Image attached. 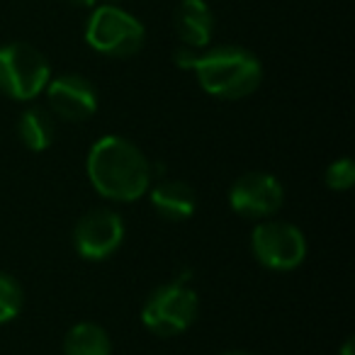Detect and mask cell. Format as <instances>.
<instances>
[{
    "label": "cell",
    "instance_id": "obj_15",
    "mask_svg": "<svg viewBox=\"0 0 355 355\" xmlns=\"http://www.w3.org/2000/svg\"><path fill=\"white\" fill-rule=\"evenodd\" d=\"M324 183L334 193H345L355 185V161L350 156L336 158L324 171Z\"/></svg>",
    "mask_w": 355,
    "mask_h": 355
},
{
    "label": "cell",
    "instance_id": "obj_5",
    "mask_svg": "<svg viewBox=\"0 0 355 355\" xmlns=\"http://www.w3.org/2000/svg\"><path fill=\"white\" fill-rule=\"evenodd\" d=\"M51 80L46 56L25 42L0 46V93L20 103L40 98Z\"/></svg>",
    "mask_w": 355,
    "mask_h": 355
},
{
    "label": "cell",
    "instance_id": "obj_7",
    "mask_svg": "<svg viewBox=\"0 0 355 355\" xmlns=\"http://www.w3.org/2000/svg\"><path fill=\"white\" fill-rule=\"evenodd\" d=\"M285 202V188L272 173L248 171L239 175L229 188V207L243 219L263 222L280 212Z\"/></svg>",
    "mask_w": 355,
    "mask_h": 355
},
{
    "label": "cell",
    "instance_id": "obj_3",
    "mask_svg": "<svg viewBox=\"0 0 355 355\" xmlns=\"http://www.w3.org/2000/svg\"><path fill=\"white\" fill-rule=\"evenodd\" d=\"M200 311L198 292L190 287V282L171 280L166 285L156 287L146 297L141 309V321L153 336L173 338L188 331L195 324Z\"/></svg>",
    "mask_w": 355,
    "mask_h": 355
},
{
    "label": "cell",
    "instance_id": "obj_8",
    "mask_svg": "<svg viewBox=\"0 0 355 355\" xmlns=\"http://www.w3.org/2000/svg\"><path fill=\"white\" fill-rule=\"evenodd\" d=\"M124 241V222L114 209L95 207L73 227V248L85 261H107Z\"/></svg>",
    "mask_w": 355,
    "mask_h": 355
},
{
    "label": "cell",
    "instance_id": "obj_6",
    "mask_svg": "<svg viewBox=\"0 0 355 355\" xmlns=\"http://www.w3.org/2000/svg\"><path fill=\"white\" fill-rule=\"evenodd\" d=\"M251 253L263 268L290 272L306 258V236L300 227L280 219H263L251 232Z\"/></svg>",
    "mask_w": 355,
    "mask_h": 355
},
{
    "label": "cell",
    "instance_id": "obj_14",
    "mask_svg": "<svg viewBox=\"0 0 355 355\" xmlns=\"http://www.w3.org/2000/svg\"><path fill=\"white\" fill-rule=\"evenodd\" d=\"M25 306V290L10 275L0 270V324H10Z\"/></svg>",
    "mask_w": 355,
    "mask_h": 355
},
{
    "label": "cell",
    "instance_id": "obj_13",
    "mask_svg": "<svg viewBox=\"0 0 355 355\" xmlns=\"http://www.w3.org/2000/svg\"><path fill=\"white\" fill-rule=\"evenodd\" d=\"M64 355H112V340L100 324L80 321L66 334Z\"/></svg>",
    "mask_w": 355,
    "mask_h": 355
},
{
    "label": "cell",
    "instance_id": "obj_12",
    "mask_svg": "<svg viewBox=\"0 0 355 355\" xmlns=\"http://www.w3.org/2000/svg\"><path fill=\"white\" fill-rule=\"evenodd\" d=\"M17 137L25 144V148L35 153H42L51 146L56 137V122L54 114L46 107H40V105H32L17 119Z\"/></svg>",
    "mask_w": 355,
    "mask_h": 355
},
{
    "label": "cell",
    "instance_id": "obj_17",
    "mask_svg": "<svg viewBox=\"0 0 355 355\" xmlns=\"http://www.w3.org/2000/svg\"><path fill=\"white\" fill-rule=\"evenodd\" d=\"M71 6H76V8H93V6H98V0H69Z\"/></svg>",
    "mask_w": 355,
    "mask_h": 355
},
{
    "label": "cell",
    "instance_id": "obj_11",
    "mask_svg": "<svg viewBox=\"0 0 355 355\" xmlns=\"http://www.w3.org/2000/svg\"><path fill=\"white\" fill-rule=\"evenodd\" d=\"M173 25H175V35L188 49H205L214 35L212 8L205 0H180L173 15Z\"/></svg>",
    "mask_w": 355,
    "mask_h": 355
},
{
    "label": "cell",
    "instance_id": "obj_4",
    "mask_svg": "<svg viewBox=\"0 0 355 355\" xmlns=\"http://www.w3.org/2000/svg\"><path fill=\"white\" fill-rule=\"evenodd\" d=\"M146 30L132 15L114 3L95 8L85 25V42L93 51L110 59H129L144 46Z\"/></svg>",
    "mask_w": 355,
    "mask_h": 355
},
{
    "label": "cell",
    "instance_id": "obj_9",
    "mask_svg": "<svg viewBox=\"0 0 355 355\" xmlns=\"http://www.w3.org/2000/svg\"><path fill=\"white\" fill-rule=\"evenodd\" d=\"M46 103L49 112L64 122H85L98 110V90L88 78L78 73H66L49 80L46 85Z\"/></svg>",
    "mask_w": 355,
    "mask_h": 355
},
{
    "label": "cell",
    "instance_id": "obj_10",
    "mask_svg": "<svg viewBox=\"0 0 355 355\" xmlns=\"http://www.w3.org/2000/svg\"><path fill=\"white\" fill-rule=\"evenodd\" d=\"M148 190H151L153 212L166 222H185L198 209V195H195L193 185L183 183V180L161 178V180H153Z\"/></svg>",
    "mask_w": 355,
    "mask_h": 355
},
{
    "label": "cell",
    "instance_id": "obj_2",
    "mask_svg": "<svg viewBox=\"0 0 355 355\" xmlns=\"http://www.w3.org/2000/svg\"><path fill=\"white\" fill-rule=\"evenodd\" d=\"M178 69L193 71L205 93L219 100H241L256 93L263 80V64L243 46L224 44L214 49H178L173 54Z\"/></svg>",
    "mask_w": 355,
    "mask_h": 355
},
{
    "label": "cell",
    "instance_id": "obj_19",
    "mask_svg": "<svg viewBox=\"0 0 355 355\" xmlns=\"http://www.w3.org/2000/svg\"><path fill=\"white\" fill-rule=\"evenodd\" d=\"M107 3H114V0H107Z\"/></svg>",
    "mask_w": 355,
    "mask_h": 355
},
{
    "label": "cell",
    "instance_id": "obj_16",
    "mask_svg": "<svg viewBox=\"0 0 355 355\" xmlns=\"http://www.w3.org/2000/svg\"><path fill=\"white\" fill-rule=\"evenodd\" d=\"M338 355H355V340L353 338H345V343L340 345Z\"/></svg>",
    "mask_w": 355,
    "mask_h": 355
},
{
    "label": "cell",
    "instance_id": "obj_1",
    "mask_svg": "<svg viewBox=\"0 0 355 355\" xmlns=\"http://www.w3.org/2000/svg\"><path fill=\"white\" fill-rule=\"evenodd\" d=\"M85 171L95 193L110 202H137L153 183L146 153L117 134H107L90 146Z\"/></svg>",
    "mask_w": 355,
    "mask_h": 355
},
{
    "label": "cell",
    "instance_id": "obj_18",
    "mask_svg": "<svg viewBox=\"0 0 355 355\" xmlns=\"http://www.w3.org/2000/svg\"><path fill=\"white\" fill-rule=\"evenodd\" d=\"M222 355H256V353H246V350H232V353H222Z\"/></svg>",
    "mask_w": 355,
    "mask_h": 355
}]
</instances>
